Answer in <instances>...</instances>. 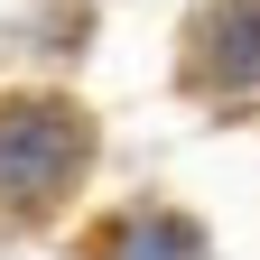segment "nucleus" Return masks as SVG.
<instances>
[{
  "label": "nucleus",
  "instance_id": "7ed1b4c3",
  "mask_svg": "<svg viewBox=\"0 0 260 260\" xmlns=\"http://www.w3.org/2000/svg\"><path fill=\"white\" fill-rule=\"evenodd\" d=\"M103 260H205V233L186 214H121L103 233Z\"/></svg>",
  "mask_w": 260,
  "mask_h": 260
},
{
  "label": "nucleus",
  "instance_id": "f03ea898",
  "mask_svg": "<svg viewBox=\"0 0 260 260\" xmlns=\"http://www.w3.org/2000/svg\"><path fill=\"white\" fill-rule=\"evenodd\" d=\"M186 75L214 103H260V0H214L186 38Z\"/></svg>",
  "mask_w": 260,
  "mask_h": 260
},
{
  "label": "nucleus",
  "instance_id": "f257e3e1",
  "mask_svg": "<svg viewBox=\"0 0 260 260\" xmlns=\"http://www.w3.org/2000/svg\"><path fill=\"white\" fill-rule=\"evenodd\" d=\"M84 168V121L56 103H19L0 112V214H38L56 205Z\"/></svg>",
  "mask_w": 260,
  "mask_h": 260
}]
</instances>
